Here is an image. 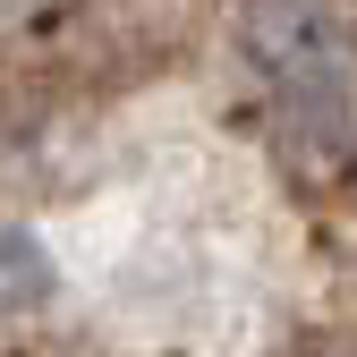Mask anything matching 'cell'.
Wrapping results in <instances>:
<instances>
[{
    "label": "cell",
    "instance_id": "cell-2",
    "mask_svg": "<svg viewBox=\"0 0 357 357\" xmlns=\"http://www.w3.org/2000/svg\"><path fill=\"white\" fill-rule=\"evenodd\" d=\"M26 9H43V0H0V26H9V17H26Z\"/></svg>",
    "mask_w": 357,
    "mask_h": 357
},
{
    "label": "cell",
    "instance_id": "cell-1",
    "mask_svg": "<svg viewBox=\"0 0 357 357\" xmlns=\"http://www.w3.org/2000/svg\"><path fill=\"white\" fill-rule=\"evenodd\" d=\"M221 221L230 213L213 196H196L188 178L119 196L94 221V247H85V281H94L102 315L128 324L137 340L221 357L247 332V315H255L247 238L221 230Z\"/></svg>",
    "mask_w": 357,
    "mask_h": 357
}]
</instances>
